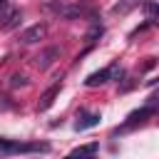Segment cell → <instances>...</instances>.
<instances>
[{"label": "cell", "mask_w": 159, "mask_h": 159, "mask_svg": "<svg viewBox=\"0 0 159 159\" xmlns=\"http://www.w3.org/2000/svg\"><path fill=\"white\" fill-rule=\"evenodd\" d=\"M117 72V65H112V67H104V70H99V72H92L87 80H84V84L87 87H97V84H104L112 75Z\"/></svg>", "instance_id": "277c9868"}, {"label": "cell", "mask_w": 159, "mask_h": 159, "mask_svg": "<svg viewBox=\"0 0 159 159\" xmlns=\"http://www.w3.org/2000/svg\"><path fill=\"white\" fill-rule=\"evenodd\" d=\"M57 55H60V50H57V47H50L47 52H42V55L37 57V65H40V67H50V65H52V57H57Z\"/></svg>", "instance_id": "30bf717a"}, {"label": "cell", "mask_w": 159, "mask_h": 159, "mask_svg": "<svg viewBox=\"0 0 159 159\" xmlns=\"http://www.w3.org/2000/svg\"><path fill=\"white\" fill-rule=\"evenodd\" d=\"M139 5V0H119L114 7H112V15H127L132 7H137Z\"/></svg>", "instance_id": "9c48e42d"}, {"label": "cell", "mask_w": 159, "mask_h": 159, "mask_svg": "<svg viewBox=\"0 0 159 159\" xmlns=\"http://www.w3.org/2000/svg\"><path fill=\"white\" fill-rule=\"evenodd\" d=\"M144 17H147V25H159V2L147 0L144 2Z\"/></svg>", "instance_id": "ba28073f"}, {"label": "cell", "mask_w": 159, "mask_h": 159, "mask_svg": "<svg viewBox=\"0 0 159 159\" xmlns=\"http://www.w3.org/2000/svg\"><path fill=\"white\" fill-rule=\"evenodd\" d=\"M147 107H152V109H159V89H157V92H154V94L147 99Z\"/></svg>", "instance_id": "7c38bea8"}, {"label": "cell", "mask_w": 159, "mask_h": 159, "mask_svg": "<svg viewBox=\"0 0 159 159\" xmlns=\"http://www.w3.org/2000/svg\"><path fill=\"white\" fill-rule=\"evenodd\" d=\"M97 149H99V142H89V144H84V147H77L75 152H70L65 159H94Z\"/></svg>", "instance_id": "8992f818"}, {"label": "cell", "mask_w": 159, "mask_h": 159, "mask_svg": "<svg viewBox=\"0 0 159 159\" xmlns=\"http://www.w3.org/2000/svg\"><path fill=\"white\" fill-rule=\"evenodd\" d=\"M0 149H5V152H47L50 147L45 144V142H30V144H25V142H15V139H5V137H0Z\"/></svg>", "instance_id": "6da1fadb"}, {"label": "cell", "mask_w": 159, "mask_h": 159, "mask_svg": "<svg viewBox=\"0 0 159 159\" xmlns=\"http://www.w3.org/2000/svg\"><path fill=\"white\" fill-rule=\"evenodd\" d=\"M60 87H62V82H55L50 89H45L42 92V97H40V102H37V109L40 112H45V109H50L52 107V102L57 99V94H60Z\"/></svg>", "instance_id": "5b68a950"}, {"label": "cell", "mask_w": 159, "mask_h": 159, "mask_svg": "<svg viewBox=\"0 0 159 159\" xmlns=\"http://www.w3.org/2000/svg\"><path fill=\"white\" fill-rule=\"evenodd\" d=\"M45 35H47V27H45L42 22H37V25L27 27V30L20 35V42H22V45H32V42H40Z\"/></svg>", "instance_id": "3957f363"}, {"label": "cell", "mask_w": 159, "mask_h": 159, "mask_svg": "<svg viewBox=\"0 0 159 159\" xmlns=\"http://www.w3.org/2000/svg\"><path fill=\"white\" fill-rule=\"evenodd\" d=\"M99 119H102V114H99V112H82V114H80V119H77V124H75V129H77V132H82V129L97 127V124H99Z\"/></svg>", "instance_id": "52a82bcc"}, {"label": "cell", "mask_w": 159, "mask_h": 159, "mask_svg": "<svg viewBox=\"0 0 159 159\" xmlns=\"http://www.w3.org/2000/svg\"><path fill=\"white\" fill-rule=\"evenodd\" d=\"M25 82H27V80H25V77H20V75H15V77H12V82H10V84H12V87H20V84H25Z\"/></svg>", "instance_id": "4fadbf2b"}, {"label": "cell", "mask_w": 159, "mask_h": 159, "mask_svg": "<svg viewBox=\"0 0 159 159\" xmlns=\"http://www.w3.org/2000/svg\"><path fill=\"white\" fill-rule=\"evenodd\" d=\"M154 112H157V109H152V107H147V104H144L142 109L132 112V114L127 117V122H124L122 127H117V129H114V134H119V132H129V129H134V127L144 124V122H147V119H149V117H152Z\"/></svg>", "instance_id": "7a4b0ae2"}, {"label": "cell", "mask_w": 159, "mask_h": 159, "mask_svg": "<svg viewBox=\"0 0 159 159\" xmlns=\"http://www.w3.org/2000/svg\"><path fill=\"white\" fill-rule=\"evenodd\" d=\"M20 17H22V15H20V10H15V12H10V17H7V22L2 25V30H5V32H7V30H12V27H15L17 22H20Z\"/></svg>", "instance_id": "8fae6325"}, {"label": "cell", "mask_w": 159, "mask_h": 159, "mask_svg": "<svg viewBox=\"0 0 159 159\" xmlns=\"http://www.w3.org/2000/svg\"><path fill=\"white\" fill-rule=\"evenodd\" d=\"M7 10H10V2H7V0H0V17H2Z\"/></svg>", "instance_id": "5bb4252c"}]
</instances>
